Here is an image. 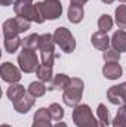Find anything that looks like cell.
Listing matches in <instances>:
<instances>
[{
  "mask_svg": "<svg viewBox=\"0 0 126 127\" xmlns=\"http://www.w3.org/2000/svg\"><path fill=\"white\" fill-rule=\"evenodd\" d=\"M49 112H51L52 120H55V121H61V120H63L64 109L60 103H52V105L49 106Z\"/></svg>",
  "mask_w": 126,
  "mask_h": 127,
  "instance_id": "83f0119b",
  "label": "cell"
},
{
  "mask_svg": "<svg viewBox=\"0 0 126 127\" xmlns=\"http://www.w3.org/2000/svg\"><path fill=\"white\" fill-rule=\"evenodd\" d=\"M70 81V77L67 74H57L51 81H49V86H48V90H64L67 87Z\"/></svg>",
  "mask_w": 126,
  "mask_h": 127,
  "instance_id": "2e32d148",
  "label": "cell"
},
{
  "mask_svg": "<svg viewBox=\"0 0 126 127\" xmlns=\"http://www.w3.org/2000/svg\"><path fill=\"white\" fill-rule=\"evenodd\" d=\"M113 127H126V108L120 106L117 111V115L114 117V120L111 121Z\"/></svg>",
  "mask_w": 126,
  "mask_h": 127,
  "instance_id": "4316f807",
  "label": "cell"
},
{
  "mask_svg": "<svg viewBox=\"0 0 126 127\" xmlns=\"http://www.w3.org/2000/svg\"><path fill=\"white\" fill-rule=\"evenodd\" d=\"M120 1H122V3H126V0H120Z\"/></svg>",
  "mask_w": 126,
  "mask_h": 127,
  "instance_id": "d590c367",
  "label": "cell"
},
{
  "mask_svg": "<svg viewBox=\"0 0 126 127\" xmlns=\"http://www.w3.org/2000/svg\"><path fill=\"white\" fill-rule=\"evenodd\" d=\"M102 58L105 62H119L120 61V52H117L116 49H107V50H104Z\"/></svg>",
  "mask_w": 126,
  "mask_h": 127,
  "instance_id": "f1b7e54d",
  "label": "cell"
},
{
  "mask_svg": "<svg viewBox=\"0 0 126 127\" xmlns=\"http://www.w3.org/2000/svg\"><path fill=\"white\" fill-rule=\"evenodd\" d=\"M46 90H48V87L43 84V81H33L28 86V93L33 95L34 97H42L46 93Z\"/></svg>",
  "mask_w": 126,
  "mask_h": 127,
  "instance_id": "7402d4cb",
  "label": "cell"
},
{
  "mask_svg": "<svg viewBox=\"0 0 126 127\" xmlns=\"http://www.w3.org/2000/svg\"><path fill=\"white\" fill-rule=\"evenodd\" d=\"M101 1H104V3H105V4H111V3H113V1H114V0H101Z\"/></svg>",
  "mask_w": 126,
  "mask_h": 127,
  "instance_id": "d6a6232c",
  "label": "cell"
},
{
  "mask_svg": "<svg viewBox=\"0 0 126 127\" xmlns=\"http://www.w3.org/2000/svg\"><path fill=\"white\" fill-rule=\"evenodd\" d=\"M96 127H105V126H104V124H102V123L99 121V123H98V126H96Z\"/></svg>",
  "mask_w": 126,
  "mask_h": 127,
  "instance_id": "836d02e7",
  "label": "cell"
},
{
  "mask_svg": "<svg viewBox=\"0 0 126 127\" xmlns=\"http://www.w3.org/2000/svg\"><path fill=\"white\" fill-rule=\"evenodd\" d=\"M54 127H67V124H65V123H61V121H60L58 124H55Z\"/></svg>",
  "mask_w": 126,
  "mask_h": 127,
  "instance_id": "1f68e13d",
  "label": "cell"
},
{
  "mask_svg": "<svg viewBox=\"0 0 126 127\" xmlns=\"http://www.w3.org/2000/svg\"><path fill=\"white\" fill-rule=\"evenodd\" d=\"M86 1H89V0H70V3H76V4H85Z\"/></svg>",
  "mask_w": 126,
  "mask_h": 127,
  "instance_id": "f546056e",
  "label": "cell"
},
{
  "mask_svg": "<svg viewBox=\"0 0 126 127\" xmlns=\"http://www.w3.org/2000/svg\"><path fill=\"white\" fill-rule=\"evenodd\" d=\"M91 41H92V46L95 49H99V50H107L110 47V44H111V38L104 31L94 32L92 37H91Z\"/></svg>",
  "mask_w": 126,
  "mask_h": 127,
  "instance_id": "4fadbf2b",
  "label": "cell"
},
{
  "mask_svg": "<svg viewBox=\"0 0 126 127\" xmlns=\"http://www.w3.org/2000/svg\"><path fill=\"white\" fill-rule=\"evenodd\" d=\"M116 24L119 28H126V4H120L116 7Z\"/></svg>",
  "mask_w": 126,
  "mask_h": 127,
  "instance_id": "cb8c5ba5",
  "label": "cell"
},
{
  "mask_svg": "<svg viewBox=\"0 0 126 127\" xmlns=\"http://www.w3.org/2000/svg\"><path fill=\"white\" fill-rule=\"evenodd\" d=\"M34 102H36V97L33 95H30V93H25L22 97H19L18 100L13 102V108H15V111L19 112V114H27V112L33 108Z\"/></svg>",
  "mask_w": 126,
  "mask_h": 127,
  "instance_id": "8fae6325",
  "label": "cell"
},
{
  "mask_svg": "<svg viewBox=\"0 0 126 127\" xmlns=\"http://www.w3.org/2000/svg\"><path fill=\"white\" fill-rule=\"evenodd\" d=\"M85 16V9L82 4H76V3H71L70 7H68V21L73 22V24H79Z\"/></svg>",
  "mask_w": 126,
  "mask_h": 127,
  "instance_id": "e0dca14e",
  "label": "cell"
},
{
  "mask_svg": "<svg viewBox=\"0 0 126 127\" xmlns=\"http://www.w3.org/2000/svg\"><path fill=\"white\" fill-rule=\"evenodd\" d=\"M107 99L113 105H123L126 103V81L120 83L119 86H111L107 90Z\"/></svg>",
  "mask_w": 126,
  "mask_h": 127,
  "instance_id": "52a82bcc",
  "label": "cell"
},
{
  "mask_svg": "<svg viewBox=\"0 0 126 127\" xmlns=\"http://www.w3.org/2000/svg\"><path fill=\"white\" fill-rule=\"evenodd\" d=\"M30 22L28 19H25L24 16H15L10 18L7 21L3 22V35H18L19 32H24L30 28Z\"/></svg>",
  "mask_w": 126,
  "mask_h": 127,
  "instance_id": "5b68a950",
  "label": "cell"
},
{
  "mask_svg": "<svg viewBox=\"0 0 126 127\" xmlns=\"http://www.w3.org/2000/svg\"><path fill=\"white\" fill-rule=\"evenodd\" d=\"M83 80L79 77H73L70 78L67 87L64 89V95H63V100L67 106H73L76 108L77 105H80L82 100V93H83Z\"/></svg>",
  "mask_w": 126,
  "mask_h": 127,
  "instance_id": "6da1fadb",
  "label": "cell"
},
{
  "mask_svg": "<svg viewBox=\"0 0 126 127\" xmlns=\"http://www.w3.org/2000/svg\"><path fill=\"white\" fill-rule=\"evenodd\" d=\"M98 28H99V31L108 32L113 28V18L110 15H101L98 19Z\"/></svg>",
  "mask_w": 126,
  "mask_h": 127,
  "instance_id": "d4e9b609",
  "label": "cell"
},
{
  "mask_svg": "<svg viewBox=\"0 0 126 127\" xmlns=\"http://www.w3.org/2000/svg\"><path fill=\"white\" fill-rule=\"evenodd\" d=\"M31 6H33V0H15V3H13V12L18 16H24Z\"/></svg>",
  "mask_w": 126,
  "mask_h": 127,
  "instance_id": "44dd1931",
  "label": "cell"
},
{
  "mask_svg": "<svg viewBox=\"0 0 126 127\" xmlns=\"http://www.w3.org/2000/svg\"><path fill=\"white\" fill-rule=\"evenodd\" d=\"M55 38L52 34L49 32H45L40 35L39 38V50H40V56H42V64L45 65H49L52 66L54 61L57 59L55 58Z\"/></svg>",
  "mask_w": 126,
  "mask_h": 127,
  "instance_id": "7a4b0ae2",
  "label": "cell"
},
{
  "mask_svg": "<svg viewBox=\"0 0 126 127\" xmlns=\"http://www.w3.org/2000/svg\"><path fill=\"white\" fill-rule=\"evenodd\" d=\"M25 93H27V92H25L24 86H21V84H18V83H15V84H10V87H9V89H7V92H6L7 97H9L12 102L18 100L19 97H22Z\"/></svg>",
  "mask_w": 126,
  "mask_h": 127,
  "instance_id": "ffe728a7",
  "label": "cell"
},
{
  "mask_svg": "<svg viewBox=\"0 0 126 127\" xmlns=\"http://www.w3.org/2000/svg\"><path fill=\"white\" fill-rule=\"evenodd\" d=\"M73 121L77 127H96L99 120H96L92 114L89 105H77L73 111Z\"/></svg>",
  "mask_w": 126,
  "mask_h": 127,
  "instance_id": "3957f363",
  "label": "cell"
},
{
  "mask_svg": "<svg viewBox=\"0 0 126 127\" xmlns=\"http://www.w3.org/2000/svg\"><path fill=\"white\" fill-rule=\"evenodd\" d=\"M39 34H30L27 37H24L22 40V49H30V50H36L39 49Z\"/></svg>",
  "mask_w": 126,
  "mask_h": 127,
  "instance_id": "603a6c76",
  "label": "cell"
},
{
  "mask_svg": "<svg viewBox=\"0 0 126 127\" xmlns=\"http://www.w3.org/2000/svg\"><path fill=\"white\" fill-rule=\"evenodd\" d=\"M22 44V38L19 35H4V49L9 53H13L18 50V47Z\"/></svg>",
  "mask_w": 126,
  "mask_h": 127,
  "instance_id": "ac0fdd59",
  "label": "cell"
},
{
  "mask_svg": "<svg viewBox=\"0 0 126 127\" xmlns=\"http://www.w3.org/2000/svg\"><path fill=\"white\" fill-rule=\"evenodd\" d=\"M31 127H54L49 108H39L33 117Z\"/></svg>",
  "mask_w": 126,
  "mask_h": 127,
  "instance_id": "30bf717a",
  "label": "cell"
},
{
  "mask_svg": "<svg viewBox=\"0 0 126 127\" xmlns=\"http://www.w3.org/2000/svg\"><path fill=\"white\" fill-rule=\"evenodd\" d=\"M36 75H37V78L40 80V81H43V83H49L54 77V74H52V66H49V65H45V64H40L39 65V68L36 69Z\"/></svg>",
  "mask_w": 126,
  "mask_h": 127,
  "instance_id": "d6986e66",
  "label": "cell"
},
{
  "mask_svg": "<svg viewBox=\"0 0 126 127\" xmlns=\"http://www.w3.org/2000/svg\"><path fill=\"white\" fill-rule=\"evenodd\" d=\"M0 3H1L3 6H10V4H12V0H0Z\"/></svg>",
  "mask_w": 126,
  "mask_h": 127,
  "instance_id": "4dcf8cb0",
  "label": "cell"
},
{
  "mask_svg": "<svg viewBox=\"0 0 126 127\" xmlns=\"http://www.w3.org/2000/svg\"><path fill=\"white\" fill-rule=\"evenodd\" d=\"M42 6H43L46 19L54 21V19L60 18L63 13V4L60 0H45V1H42Z\"/></svg>",
  "mask_w": 126,
  "mask_h": 127,
  "instance_id": "9c48e42d",
  "label": "cell"
},
{
  "mask_svg": "<svg viewBox=\"0 0 126 127\" xmlns=\"http://www.w3.org/2000/svg\"><path fill=\"white\" fill-rule=\"evenodd\" d=\"M18 64H19V68L21 71L30 74V72H34L37 68H39V58L36 55L34 50H30V49H22L21 53L18 55Z\"/></svg>",
  "mask_w": 126,
  "mask_h": 127,
  "instance_id": "8992f818",
  "label": "cell"
},
{
  "mask_svg": "<svg viewBox=\"0 0 126 127\" xmlns=\"http://www.w3.org/2000/svg\"><path fill=\"white\" fill-rule=\"evenodd\" d=\"M111 46L117 52H126V31L117 30L111 37Z\"/></svg>",
  "mask_w": 126,
  "mask_h": 127,
  "instance_id": "9a60e30c",
  "label": "cell"
},
{
  "mask_svg": "<svg viewBox=\"0 0 126 127\" xmlns=\"http://www.w3.org/2000/svg\"><path fill=\"white\" fill-rule=\"evenodd\" d=\"M0 127H12V126H7V124H1Z\"/></svg>",
  "mask_w": 126,
  "mask_h": 127,
  "instance_id": "e575fe53",
  "label": "cell"
},
{
  "mask_svg": "<svg viewBox=\"0 0 126 127\" xmlns=\"http://www.w3.org/2000/svg\"><path fill=\"white\" fill-rule=\"evenodd\" d=\"M96 115H98V120L107 127L110 124V114H108V109L104 103H99L98 108H96Z\"/></svg>",
  "mask_w": 126,
  "mask_h": 127,
  "instance_id": "484cf974",
  "label": "cell"
},
{
  "mask_svg": "<svg viewBox=\"0 0 126 127\" xmlns=\"http://www.w3.org/2000/svg\"><path fill=\"white\" fill-rule=\"evenodd\" d=\"M0 75H1V78L6 83H10V84H15V83H18L21 80V71L15 65H12L10 62L1 64V66H0Z\"/></svg>",
  "mask_w": 126,
  "mask_h": 127,
  "instance_id": "ba28073f",
  "label": "cell"
},
{
  "mask_svg": "<svg viewBox=\"0 0 126 127\" xmlns=\"http://www.w3.org/2000/svg\"><path fill=\"white\" fill-rule=\"evenodd\" d=\"M24 18L28 19V21L36 22V24H42V22H45L46 16H45V12H43V6H42V3L39 1V3L33 4L31 7L28 9V12L24 15Z\"/></svg>",
  "mask_w": 126,
  "mask_h": 127,
  "instance_id": "7c38bea8",
  "label": "cell"
},
{
  "mask_svg": "<svg viewBox=\"0 0 126 127\" xmlns=\"http://www.w3.org/2000/svg\"><path fill=\"white\" fill-rule=\"evenodd\" d=\"M54 38H55V43L60 46V49L63 52H65V53L74 52V49H76L74 35L68 31L65 27H58L55 30V32H54Z\"/></svg>",
  "mask_w": 126,
  "mask_h": 127,
  "instance_id": "277c9868",
  "label": "cell"
},
{
  "mask_svg": "<svg viewBox=\"0 0 126 127\" xmlns=\"http://www.w3.org/2000/svg\"><path fill=\"white\" fill-rule=\"evenodd\" d=\"M123 69L117 62H107L102 66V75L108 80H117L119 77H122Z\"/></svg>",
  "mask_w": 126,
  "mask_h": 127,
  "instance_id": "5bb4252c",
  "label": "cell"
}]
</instances>
